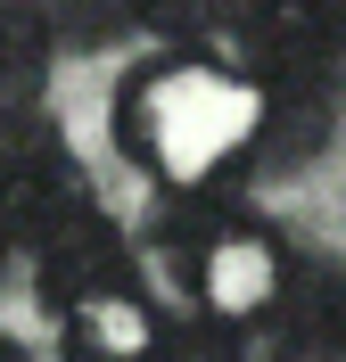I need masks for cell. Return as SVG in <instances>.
Returning a JSON list of instances; mask_svg holds the SVG:
<instances>
[{
  "instance_id": "obj_1",
  "label": "cell",
  "mask_w": 346,
  "mask_h": 362,
  "mask_svg": "<svg viewBox=\"0 0 346 362\" xmlns=\"http://www.w3.org/2000/svg\"><path fill=\"white\" fill-rule=\"evenodd\" d=\"M115 132H124L132 165L157 173L165 189H214L239 157H255L264 90L248 74L214 66L207 49H165L157 66H140L124 83Z\"/></svg>"
},
{
  "instance_id": "obj_2",
  "label": "cell",
  "mask_w": 346,
  "mask_h": 362,
  "mask_svg": "<svg viewBox=\"0 0 346 362\" xmlns=\"http://www.w3.org/2000/svg\"><path fill=\"white\" fill-rule=\"evenodd\" d=\"M157 255L198 296V313H214V321H255L280 296V272H289L272 230L255 214H239V206H223L214 189H165Z\"/></svg>"
},
{
  "instance_id": "obj_3",
  "label": "cell",
  "mask_w": 346,
  "mask_h": 362,
  "mask_svg": "<svg viewBox=\"0 0 346 362\" xmlns=\"http://www.w3.org/2000/svg\"><path fill=\"white\" fill-rule=\"evenodd\" d=\"M231 33L264 83L289 74H338L346 58V0H239Z\"/></svg>"
},
{
  "instance_id": "obj_4",
  "label": "cell",
  "mask_w": 346,
  "mask_h": 362,
  "mask_svg": "<svg viewBox=\"0 0 346 362\" xmlns=\"http://www.w3.org/2000/svg\"><path fill=\"white\" fill-rule=\"evenodd\" d=\"M33 280H42V305L67 321V313H83V305H99V296H115V288H140L132 239L91 206V214H74L67 230H50L42 247H33Z\"/></svg>"
},
{
  "instance_id": "obj_5",
  "label": "cell",
  "mask_w": 346,
  "mask_h": 362,
  "mask_svg": "<svg viewBox=\"0 0 346 362\" xmlns=\"http://www.w3.org/2000/svg\"><path fill=\"white\" fill-rule=\"evenodd\" d=\"M272 313L297 362H346V272L330 255H289Z\"/></svg>"
},
{
  "instance_id": "obj_6",
  "label": "cell",
  "mask_w": 346,
  "mask_h": 362,
  "mask_svg": "<svg viewBox=\"0 0 346 362\" xmlns=\"http://www.w3.org/2000/svg\"><path fill=\"white\" fill-rule=\"evenodd\" d=\"M157 329L165 321L149 313L140 288H115V296H99V305H83V313H67L74 362H140L149 346H157Z\"/></svg>"
},
{
  "instance_id": "obj_7",
  "label": "cell",
  "mask_w": 346,
  "mask_h": 362,
  "mask_svg": "<svg viewBox=\"0 0 346 362\" xmlns=\"http://www.w3.org/2000/svg\"><path fill=\"white\" fill-rule=\"evenodd\" d=\"M50 49V8L42 0H0V99H17V83L42 74Z\"/></svg>"
},
{
  "instance_id": "obj_8",
  "label": "cell",
  "mask_w": 346,
  "mask_h": 362,
  "mask_svg": "<svg viewBox=\"0 0 346 362\" xmlns=\"http://www.w3.org/2000/svg\"><path fill=\"white\" fill-rule=\"evenodd\" d=\"M239 0H140V33H157L165 49H207L231 25Z\"/></svg>"
},
{
  "instance_id": "obj_9",
  "label": "cell",
  "mask_w": 346,
  "mask_h": 362,
  "mask_svg": "<svg viewBox=\"0 0 346 362\" xmlns=\"http://www.w3.org/2000/svg\"><path fill=\"white\" fill-rule=\"evenodd\" d=\"M140 25V0H50V33L74 49H108Z\"/></svg>"
},
{
  "instance_id": "obj_10",
  "label": "cell",
  "mask_w": 346,
  "mask_h": 362,
  "mask_svg": "<svg viewBox=\"0 0 346 362\" xmlns=\"http://www.w3.org/2000/svg\"><path fill=\"white\" fill-rule=\"evenodd\" d=\"M140 362H248V354H239V321L190 313V321H173V329H157V346Z\"/></svg>"
},
{
  "instance_id": "obj_11",
  "label": "cell",
  "mask_w": 346,
  "mask_h": 362,
  "mask_svg": "<svg viewBox=\"0 0 346 362\" xmlns=\"http://www.w3.org/2000/svg\"><path fill=\"white\" fill-rule=\"evenodd\" d=\"M8 255H17V230H8V223H0V272H8Z\"/></svg>"
},
{
  "instance_id": "obj_12",
  "label": "cell",
  "mask_w": 346,
  "mask_h": 362,
  "mask_svg": "<svg viewBox=\"0 0 346 362\" xmlns=\"http://www.w3.org/2000/svg\"><path fill=\"white\" fill-rule=\"evenodd\" d=\"M0 362H25V346H17V338H0Z\"/></svg>"
}]
</instances>
